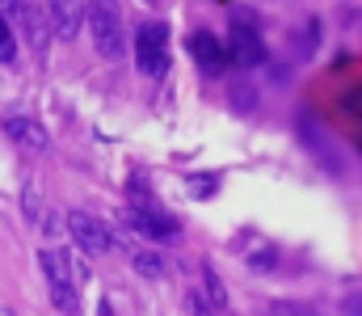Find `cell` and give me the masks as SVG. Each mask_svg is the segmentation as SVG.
<instances>
[{
    "mask_svg": "<svg viewBox=\"0 0 362 316\" xmlns=\"http://www.w3.org/2000/svg\"><path fill=\"white\" fill-rule=\"evenodd\" d=\"M68 232H72V240L81 245V253H89V257H105V253H110V232H105V223L93 219V215H85V211H72V215H68Z\"/></svg>",
    "mask_w": 362,
    "mask_h": 316,
    "instance_id": "cell-6",
    "label": "cell"
},
{
    "mask_svg": "<svg viewBox=\"0 0 362 316\" xmlns=\"http://www.w3.org/2000/svg\"><path fill=\"white\" fill-rule=\"evenodd\" d=\"M185 47H189V55H194V64H198L202 72L219 76V72L228 68V51H223V42H219L211 30H194V34L185 38Z\"/></svg>",
    "mask_w": 362,
    "mask_h": 316,
    "instance_id": "cell-7",
    "label": "cell"
},
{
    "mask_svg": "<svg viewBox=\"0 0 362 316\" xmlns=\"http://www.w3.org/2000/svg\"><path fill=\"white\" fill-rule=\"evenodd\" d=\"M202 279H206V295H211V304H223V287H219V279H215L211 266L202 270Z\"/></svg>",
    "mask_w": 362,
    "mask_h": 316,
    "instance_id": "cell-15",
    "label": "cell"
},
{
    "mask_svg": "<svg viewBox=\"0 0 362 316\" xmlns=\"http://www.w3.org/2000/svg\"><path fill=\"white\" fill-rule=\"evenodd\" d=\"M135 64L144 76H160L169 68V30L160 21H144L135 30Z\"/></svg>",
    "mask_w": 362,
    "mask_h": 316,
    "instance_id": "cell-2",
    "label": "cell"
},
{
    "mask_svg": "<svg viewBox=\"0 0 362 316\" xmlns=\"http://www.w3.org/2000/svg\"><path fill=\"white\" fill-rule=\"evenodd\" d=\"M131 266H135L144 279H160V274H165V257L152 253V249H135V253H131Z\"/></svg>",
    "mask_w": 362,
    "mask_h": 316,
    "instance_id": "cell-11",
    "label": "cell"
},
{
    "mask_svg": "<svg viewBox=\"0 0 362 316\" xmlns=\"http://www.w3.org/2000/svg\"><path fill=\"white\" fill-rule=\"evenodd\" d=\"M270 316H316V312H308L303 304H274Z\"/></svg>",
    "mask_w": 362,
    "mask_h": 316,
    "instance_id": "cell-17",
    "label": "cell"
},
{
    "mask_svg": "<svg viewBox=\"0 0 362 316\" xmlns=\"http://www.w3.org/2000/svg\"><path fill=\"white\" fill-rule=\"evenodd\" d=\"M215 177H189V194H198V199H211L215 194Z\"/></svg>",
    "mask_w": 362,
    "mask_h": 316,
    "instance_id": "cell-14",
    "label": "cell"
},
{
    "mask_svg": "<svg viewBox=\"0 0 362 316\" xmlns=\"http://www.w3.org/2000/svg\"><path fill=\"white\" fill-rule=\"evenodd\" d=\"M0 316H13V312H8V308H0Z\"/></svg>",
    "mask_w": 362,
    "mask_h": 316,
    "instance_id": "cell-20",
    "label": "cell"
},
{
    "mask_svg": "<svg viewBox=\"0 0 362 316\" xmlns=\"http://www.w3.org/2000/svg\"><path fill=\"white\" fill-rule=\"evenodd\" d=\"M21 25H25V34H30V47L34 51H42L47 47V34H51V25H42V13L25 0V13H21Z\"/></svg>",
    "mask_w": 362,
    "mask_h": 316,
    "instance_id": "cell-10",
    "label": "cell"
},
{
    "mask_svg": "<svg viewBox=\"0 0 362 316\" xmlns=\"http://www.w3.org/2000/svg\"><path fill=\"white\" fill-rule=\"evenodd\" d=\"M127 223H131V228H139L144 236H156V240H177V236H181L177 219H173L169 211H160V207H152V203H144V199L127 211Z\"/></svg>",
    "mask_w": 362,
    "mask_h": 316,
    "instance_id": "cell-5",
    "label": "cell"
},
{
    "mask_svg": "<svg viewBox=\"0 0 362 316\" xmlns=\"http://www.w3.org/2000/svg\"><path fill=\"white\" fill-rule=\"evenodd\" d=\"M42 270H47V283H51V300L64 316H81V300H76V283H72V270H68V253L59 249H47L42 253Z\"/></svg>",
    "mask_w": 362,
    "mask_h": 316,
    "instance_id": "cell-3",
    "label": "cell"
},
{
    "mask_svg": "<svg viewBox=\"0 0 362 316\" xmlns=\"http://www.w3.org/2000/svg\"><path fill=\"white\" fill-rule=\"evenodd\" d=\"M228 59H232L236 68H257V64L266 59V42H262V34L253 30L249 17H240V21L228 30Z\"/></svg>",
    "mask_w": 362,
    "mask_h": 316,
    "instance_id": "cell-4",
    "label": "cell"
},
{
    "mask_svg": "<svg viewBox=\"0 0 362 316\" xmlns=\"http://www.w3.org/2000/svg\"><path fill=\"white\" fill-rule=\"evenodd\" d=\"M185 308H189L194 316H211V312H206V304H202V295H198V291H189V295H185Z\"/></svg>",
    "mask_w": 362,
    "mask_h": 316,
    "instance_id": "cell-18",
    "label": "cell"
},
{
    "mask_svg": "<svg viewBox=\"0 0 362 316\" xmlns=\"http://www.w3.org/2000/svg\"><path fill=\"white\" fill-rule=\"evenodd\" d=\"M97 316H114V308H110V304L101 300V304H97Z\"/></svg>",
    "mask_w": 362,
    "mask_h": 316,
    "instance_id": "cell-19",
    "label": "cell"
},
{
    "mask_svg": "<svg viewBox=\"0 0 362 316\" xmlns=\"http://www.w3.org/2000/svg\"><path fill=\"white\" fill-rule=\"evenodd\" d=\"M85 21H89V30H93V47L105 59H122V51H127V25H122L118 0H93Z\"/></svg>",
    "mask_w": 362,
    "mask_h": 316,
    "instance_id": "cell-1",
    "label": "cell"
},
{
    "mask_svg": "<svg viewBox=\"0 0 362 316\" xmlns=\"http://www.w3.org/2000/svg\"><path fill=\"white\" fill-rule=\"evenodd\" d=\"M13 55H17V38H13L8 21L0 17V64H13Z\"/></svg>",
    "mask_w": 362,
    "mask_h": 316,
    "instance_id": "cell-12",
    "label": "cell"
},
{
    "mask_svg": "<svg viewBox=\"0 0 362 316\" xmlns=\"http://www.w3.org/2000/svg\"><path fill=\"white\" fill-rule=\"evenodd\" d=\"M21 13H25V0H0V17L4 21H21Z\"/></svg>",
    "mask_w": 362,
    "mask_h": 316,
    "instance_id": "cell-16",
    "label": "cell"
},
{
    "mask_svg": "<svg viewBox=\"0 0 362 316\" xmlns=\"http://www.w3.org/2000/svg\"><path fill=\"white\" fill-rule=\"evenodd\" d=\"M85 13H89L85 0H51V4H47V25H51L55 38H76Z\"/></svg>",
    "mask_w": 362,
    "mask_h": 316,
    "instance_id": "cell-8",
    "label": "cell"
},
{
    "mask_svg": "<svg viewBox=\"0 0 362 316\" xmlns=\"http://www.w3.org/2000/svg\"><path fill=\"white\" fill-rule=\"evenodd\" d=\"M4 131H8L13 144H21V148H30V152H42V148H47V131H42L34 118L13 114V118H4Z\"/></svg>",
    "mask_w": 362,
    "mask_h": 316,
    "instance_id": "cell-9",
    "label": "cell"
},
{
    "mask_svg": "<svg viewBox=\"0 0 362 316\" xmlns=\"http://www.w3.org/2000/svg\"><path fill=\"white\" fill-rule=\"evenodd\" d=\"M303 139H308V144H316V131H312V118H303ZM320 165H333V169H337V156H333V144H329V148H320Z\"/></svg>",
    "mask_w": 362,
    "mask_h": 316,
    "instance_id": "cell-13",
    "label": "cell"
}]
</instances>
